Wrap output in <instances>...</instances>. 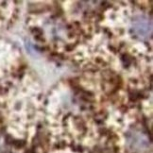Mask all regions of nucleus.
Returning <instances> with one entry per match:
<instances>
[{"mask_svg":"<svg viewBox=\"0 0 153 153\" xmlns=\"http://www.w3.org/2000/svg\"><path fill=\"white\" fill-rule=\"evenodd\" d=\"M133 29L139 36L146 38L151 34V23L146 17H138L133 22Z\"/></svg>","mask_w":153,"mask_h":153,"instance_id":"1","label":"nucleus"}]
</instances>
